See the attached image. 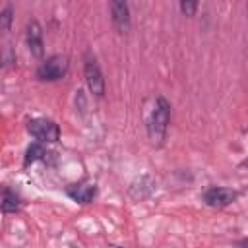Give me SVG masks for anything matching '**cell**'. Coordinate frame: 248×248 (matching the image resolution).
<instances>
[{
    "instance_id": "cell-1",
    "label": "cell",
    "mask_w": 248,
    "mask_h": 248,
    "mask_svg": "<svg viewBox=\"0 0 248 248\" xmlns=\"http://www.w3.org/2000/svg\"><path fill=\"white\" fill-rule=\"evenodd\" d=\"M169 122H170V103L165 97H157L155 107L149 116V122H147V132H149V138L153 143L163 141Z\"/></svg>"
},
{
    "instance_id": "cell-2",
    "label": "cell",
    "mask_w": 248,
    "mask_h": 248,
    "mask_svg": "<svg viewBox=\"0 0 248 248\" xmlns=\"http://www.w3.org/2000/svg\"><path fill=\"white\" fill-rule=\"evenodd\" d=\"M68 68H70L68 56L54 54V56H48L46 60H43L39 64L37 78L43 79V81H56V79H62L68 74Z\"/></svg>"
},
{
    "instance_id": "cell-3",
    "label": "cell",
    "mask_w": 248,
    "mask_h": 248,
    "mask_svg": "<svg viewBox=\"0 0 248 248\" xmlns=\"http://www.w3.org/2000/svg\"><path fill=\"white\" fill-rule=\"evenodd\" d=\"M27 132L39 140V143H54L60 138V128L50 118H31L27 122Z\"/></svg>"
},
{
    "instance_id": "cell-4",
    "label": "cell",
    "mask_w": 248,
    "mask_h": 248,
    "mask_svg": "<svg viewBox=\"0 0 248 248\" xmlns=\"http://www.w3.org/2000/svg\"><path fill=\"white\" fill-rule=\"evenodd\" d=\"M83 74H85V83H87L89 91H91L95 97H103V93H105V79H103V72H101V68H99L97 58H95L91 52H87V54H85Z\"/></svg>"
},
{
    "instance_id": "cell-5",
    "label": "cell",
    "mask_w": 248,
    "mask_h": 248,
    "mask_svg": "<svg viewBox=\"0 0 248 248\" xmlns=\"http://www.w3.org/2000/svg\"><path fill=\"white\" fill-rule=\"evenodd\" d=\"M236 198H238V192L232 188H225V186H211L203 192V202L209 207H217V209L231 205Z\"/></svg>"
},
{
    "instance_id": "cell-6",
    "label": "cell",
    "mask_w": 248,
    "mask_h": 248,
    "mask_svg": "<svg viewBox=\"0 0 248 248\" xmlns=\"http://www.w3.org/2000/svg\"><path fill=\"white\" fill-rule=\"evenodd\" d=\"M25 43H27V48L31 52V56L35 58H41L43 52H45V46H43V29L39 25V21L31 19L25 27Z\"/></svg>"
},
{
    "instance_id": "cell-7",
    "label": "cell",
    "mask_w": 248,
    "mask_h": 248,
    "mask_svg": "<svg viewBox=\"0 0 248 248\" xmlns=\"http://www.w3.org/2000/svg\"><path fill=\"white\" fill-rule=\"evenodd\" d=\"M110 14H112V23L118 33H128L130 31V8L122 0L110 2Z\"/></svg>"
},
{
    "instance_id": "cell-8",
    "label": "cell",
    "mask_w": 248,
    "mask_h": 248,
    "mask_svg": "<svg viewBox=\"0 0 248 248\" xmlns=\"http://www.w3.org/2000/svg\"><path fill=\"white\" fill-rule=\"evenodd\" d=\"M66 194H68L72 200L79 202V203H89V202L95 198V194H97V186H95V184H87V182L72 184V186L66 188Z\"/></svg>"
},
{
    "instance_id": "cell-9",
    "label": "cell",
    "mask_w": 248,
    "mask_h": 248,
    "mask_svg": "<svg viewBox=\"0 0 248 248\" xmlns=\"http://www.w3.org/2000/svg\"><path fill=\"white\" fill-rule=\"evenodd\" d=\"M19 205H21L19 196H17L14 190H10L8 186H4V190H2V211H4V213L17 211Z\"/></svg>"
},
{
    "instance_id": "cell-10",
    "label": "cell",
    "mask_w": 248,
    "mask_h": 248,
    "mask_svg": "<svg viewBox=\"0 0 248 248\" xmlns=\"http://www.w3.org/2000/svg\"><path fill=\"white\" fill-rule=\"evenodd\" d=\"M43 155H46L43 143H31V145L27 147V151H25V161H23V165L27 167V165H31V163L43 159Z\"/></svg>"
},
{
    "instance_id": "cell-11",
    "label": "cell",
    "mask_w": 248,
    "mask_h": 248,
    "mask_svg": "<svg viewBox=\"0 0 248 248\" xmlns=\"http://www.w3.org/2000/svg\"><path fill=\"white\" fill-rule=\"evenodd\" d=\"M10 23H12V8L6 6V8L2 10V14H0V27H2L4 31H8V29H10Z\"/></svg>"
},
{
    "instance_id": "cell-12",
    "label": "cell",
    "mask_w": 248,
    "mask_h": 248,
    "mask_svg": "<svg viewBox=\"0 0 248 248\" xmlns=\"http://www.w3.org/2000/svg\"><path fill=\"white\" fill-rule=\"evenodd\" d=\"M198 10V2H188V0H182L180 2V12L184 16H194Z\"/></svg>"
},
{
    "instance_id": "cell-13",
    "label": "cell",
    "mask_w": 248,
    "mask_h": 248,
    "mask_svg": "<svg viewBox=\"0 0 248 248\" xmlns=\"http://www.w3.org/2000/svg\"><path fill=\"white\" fill-rule=\"evenodd\" d=\"M107 248H122V246H116V244H107Z\"/></svg>"
},
{
    "instance_id": "cell-14",
    "label": "cell",
    "mask_w": 248,
    "mask_h": 248,
    "mask_svg": "<svg viewBox=\"0 0 248 248\" xmlns=\"http://www.w3.org/2000/svg\"><path fill=\"white\" fill-rule=\"evenodd\" d=\"M240 248H248V242H244V244H240Z\"/></svg>"
}]
</instances>
